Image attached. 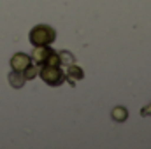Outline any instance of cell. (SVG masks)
<instances>
[{
    "instance_id": "obj_2",
    "label": "cell",
    "mask_w": 151,
    "mask_h": 149,
    "mask_svg": "<svg viewBox=\"0 0 151 149\" xmlns=\"http://www.w3.org/2000/svg\"><path fill=\"white\" fill-rule=\"evenodd\" d=\"M39 75L40 79L49 84V86H62L65 82V74L60 70V65H47L42 63L39 69Z\"/></svg>"
},
{
    "instance_id": "obj_8",
    "label": "cell",
    "mask_w": 151,
    "mask_h": 149,
    "mask_svg": "<svg viewBox=\"0 0 151 149\" xmlns=\"http://www.w3.org/2000/svg\"><path fill=\"white\" fill-rule=\"evenodd\" d=\"M58 56H60V65H67L69 67V65H72L76 62V56L70 51H65V49L63 51H58Z\"/></svg>"
},
{
    "instance_id": "obj_1",
    "label": "cell",
    "mask_w": 151,
    "mask_h": 149,
    "mask_svg": "<svg viewBox=\"0 0 151 149\" xmlns=\"http://www.w3.org/2000/svg\"><path fill=\"white\" fill-rule=\"evenodd\" d=\"M28 37L32 46H51L56 39V30L49 25H37L30 30Z\"/></svg>"
},
{
    "instance_id": "obj_3",
    "label": "cell",
    "mask_w": 151,
    "mask_h": 149,
    "mask_svg": "<svg viewBox=\"0 0 151 149\" xmlns=\"http://www.w3.org/2000/svg\"><path fill=\"white\" fill-rule=\"evenodd\" d=\"M49 53H51V47L49 46H34V51L30 54V60L35 65H42V63H46Z\"/></svg>"
},
{
    "instance_id": "obj_5",
    "label": "cell",
    "mask_w": 151,
    "mask_h": 149,
    "mask_svg": "<svg viewBox=\"0 0 151 149\" xmlns=\"http://www.w3.org/2000/svg\"><path fill=\"white\" fill-rule=\"evenodd\" d=\"M84 77V72H83V69L81 67H77V65H69V69H67V72H65V81H69V84L70 86H76V81H81Z\"/></svg>"
},
{
    "instance_id": "obj_6",
    "label": "cell",
    "mask_w": 151,
    "mask_h": 149,
    "mask_svg": "<svg viewBox=\"0 0 151 149\" xmlns=\"http://www.w3.org/2000/svg\"><path fill=\"white\" fill-rule=\"evenodd\" d=\"M7 79H9V84H11L12 88H16V90H18V88H23V86H25V81H27L25 75H23V72H19V70H12Z\"/></svg>"
},
{
    "instance_id": "obj_9",
    "label": "cell",
    "mask_w": 151,
    "mask_h": 149,
    "mask_svg": "<svg viewBox=\"0 0 151 149\" xmlns=\"http://www.w3.org/2000/svg\"><path fill=\"white\" fill-rule=\"evenodd\" d=\"M37 74H39V67H37V65H28V67L23 70V75H25V79H27V81L35 79Z\"/></svg>"
},
{
    "instance_id": "obj_10",
    "label": "cell",
    "mask_w": 151,
    "mask_h": 149,
    "mask_svg": "<svg viewBox=\"0 0 151 149\" xmlns=\"http://www.w3.org/2000/svg\"><path fill=\"white\" fill-rule=\"evenodd\" d=\"M47 65H60V56H58V51L51 49V53L47 54V60H46Z\"/></svg>"
},
{
    "instance_id": "obj_7",
    "label": "cell",
    "mask_w": 151,
    "mask_h": 149,
    "mask_svg": "<svg viewBox=\"0 0 151 149\" xmlns=\"http://www.w3.org/2000/svg\"><path fill=\"white\" fill-rule=\"evenodd\" d=\"M111 116H113L114 121H118V123H123V121H127L128 119V112H127V109L125 107H114L113 112H111Z\"/></svg>"
},
{
    "instance_id": "obj_4",
    "label": "cell",
    "mask_w": 151,
    "mask_h": 149,
    "mask_svg": "<svg viewBox=\"0 0 151 149\" xmlns=\"http://www.w3.org/2000/svg\"><path fill=\"white\" fill-rule=\"evenodd\" d=\"M30 54H25V53H16L12 58H11V67H12V70H19V72H23L28 65H30Z\"/></svg>"
},
{
    "instance_id": "obj_11",
    "label": "cell",
    "mask_w": 151,
    "mask_h": 149,
    "mask_svg": "<svg viewBox=\"0 0 151 149\" xmlns=\"http://www.w3.org/2000/svg\"><path fill=\"white\" fill-rule=\"evenodd\" d=\"M141 116H144V117H146V116H151V104L141 109Z\"/></svg>"
}]
</instances>
